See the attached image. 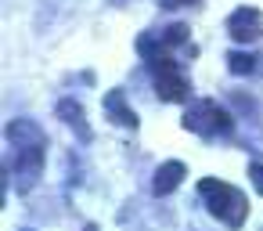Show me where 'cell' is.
Instances as JSON below:
<instances>
[{
	"mask_svg": "<svg viewBox=\"0 0 263 231\" xmlns=\"http://www.w3.org/2000/svg\"><path fill=\"white\" fill-rule=\"evenodd\" d=\"M227 69H231L234 76H249V73L256 69V58H252L249 51H231V55H227Z\"/></svg>",
	"mask_w": 263,
	"mask_h": 231,
	"instance_id": "9c48e42d",
	"label": "cell"
},
{
	"mask_svg": "<svg viewBox=\"0 0 263 231\" xmlns=\"http://www.w3.org/2000/svg\"><path fill=\"white\" fill-rule=\"evenodd\" d=\"M166 47H187V40H191V33H187V26L184 22H173V26H166V33L159 37Z\"/></svg>",
	"mask_w": 263,
	"mask_h": 231,
	"instance_id": "30bf717a",
	"label": "cell"
},
{
	"mask_svg": "<svg viewBox=\"0 0 263 231\" xmlns=\"http://www.w3.org/2000/svg\"><path fill=\"white\" fill-rule=\"evenodd\" d=\"M249 181H252L256 191L263 195V163H249Z\"/></svg>",
	"mask_w": 263,
	"mask_h": 231,
	"instance_id": "8fae6325",
	"label": "cell"
},
{
	"mask_svg": "<svg viewBox=\"0 0 263 231\" xmlns=\"http://www.w3.org/2000/svg\"><path fill=\"white\" fill-rule=\"evenodd\" d=\"M166 8H180V4H198V0H162Z\"/></svg>",
	"mask_w": 263,
	"mask_h": 231,
	"instance_id": "7c38bea8",
	"label": "cell"
},
{
	"mask_svg": "<svg viewBox=\"0 0 263 231\" xmlns=\"http://www.w3.org/2000/svg\"><path fill=\"white\" fill-rule=\"evenodd\" d=\"M227 37L234 40V44H252V40H259L263 37V15H259V8H234L231 15H227Z\"/></svg>",
	"mask_w": 263,
	"mask_h": 231,
	"instance_id": "277c9868",
	"label": "cell"
},
{
	"mask_svg": "<svg viewBox=\"0 0 263 231\" xmlns=\"http://www.w3.org/2000/svg\"><path fill=\"white\" fill-rule=\"evenodd\" d=\"M8 141L15 145V163H11V173H15V184L18 191H33L40 173H44V159H47V137L44 130L33 123V119H15L8 123Z\"/></svg>",
	"mask_w": 263,
	"mask_h": 231,
	"instance_id": "6da1fadb",
	"label": "cell"
},
{
	"mask_svg": "<svg viewBox=\"0 0 263 231\" xmlns=\"http://www.w3.org/2000/svg\"><path fill=\"white\" fill-rule=\"evenodd\" d=\"M155 94L162 101H184L187 98V80H184L180 65L177 69H166V73H155Z\"/></svg>",
	"mask_w": 263,
	"mask_h": 231,
	"instance_id": "5b68a950",
	"label": "cell"
},
{
	"mask_svg": "<svg viewBox=\"0 0 263 231\" xmlns=\"http://www.w3.org/2000/svg\"><path fill=\"white\" fill-rule=\"evenodd\" d=\"M184 163L180 159H170V163H162L159 170H155V181H152V191L155 195H170V191H177L180 188V181H184Z\"/></svg>",
	"mask_w": 263,
	"mask_h": 231,
	"instance_id": "8992f818",
	"label": "cell"
},
{
	"mask_svg": "<svg viewBox=\"0 0 263 231\" xmlns=\"http://www.w3.org/2000/svg\"><path fill=\"white\" fill-rule=\"evenodd\" d=\"M87 231H98V227H87Z\"/></svg>",
	"mask_w": 263,
	"mask_h": 231,
	"instance_id": "4fadbf2b",
	"label": "cell"
},
{
	"mask_svg": "<svg viewBox=\"0 0 263 231\" xmlns=\"http://www.w3.org/2000/svg\"><path fill=\"white\" fill-rule=\"evenodd\" d=\"M234 127V119L227 116V109H220L213 98H202L195 101L187 112H184V130L198 134V137H216V134H227Z\"/></svg>",
	"mask_w": 263,
	"mask_h": 231,
	"instance_id": "3957f363",
	"label": "cell"
},
{
	"mask_svg": "<svg viewBox=\"0 0 263 231\" xmlns=\"http://www.w3.org/2000/svg\"><path fill=\"white\" fill-rule=\"evenodd\" d=\"M58 116H62L65 127H72V130L80 134V141H90V127H87V116H83V105H80V101L62 98V101H58Z\"/></svg>",
	"mask_w": 263,
	"mask_h": 231,
	"instance_id": "ba28073f",
	"label": "cell"
},
{
	"mask_svg": "<svg viewBox=\"0 0 263 231\" xmlns=\"http://www.w3.org/2000/svg\"><path fill=\"white\" fill-rule=\"evenodd\" d=\"M198 195L205 199V209H209L220 224H227V227H241V224H245V217H249V199H245L234 184L216 181V177H202V181H198Z\"/></svg>",
	"mask_w": 263,
	"mask_h": 231,
	"instance_id": "7a4b0ae2",
	"label": "cell"
},
{
	"mask_svg": "<svg viewBox=\"0 0 263 231\" xmlns=\"http://www.w3.org/2000/svg\"><path fill=\"white\" fill-rule=\"evenodd\" d=\"M105 112H108L119 127L137 130V116H134V109L126 105V91H123V87H116V91H108V94H105Z\"/></svg>",
	"mask_w": 263,
	"mask_h": 231,
	"instance_id": "52a82bcc",
	"label": "cell"
}]
</instances>
